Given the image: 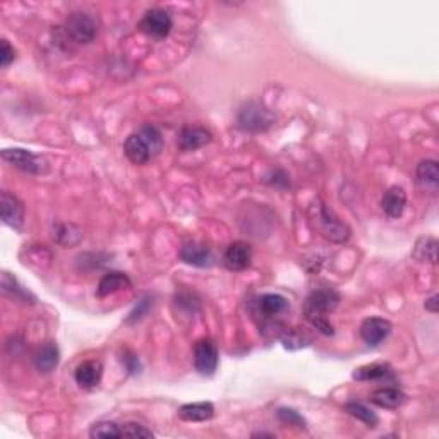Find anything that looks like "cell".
I'll list each match as a JSON object with an SVG mask.
<instances>
[{"instance_id": "obj_26", "label": "cell", "mask_w": 439, "mask_h": 439, "mask_svg": "<svg viewBox=\"0 0 439 439\" xmlns=\"http://www.w3.org/2000/svg\"><path fill=\"white\" fill-rule=\"evenodd\" d=\"M90 436L93 439H107V438H122L120 434V426L110 421H102L93 424L90 431Z\"/></svg>"}, {"instance_id": "obj_11", "label": "cell", "mask_w": 439, "mask_h": 439, "mask_svg": "<svg viewBox=\"0 0 439 439\" xmlns=\"http://www.w3.org/2000/svg\"><path fill=\"white\" fill-rule=\"evenodd\" d=\"M0 209H2L4 223L14 230H21L24 223V206L21 201L9 191H4L0 196Z\"/></svg>"}, {"instance_id": "obj_23", "label": "cell", "mask_w": 439, "mask_h": 439, "mask_svg": "<svg viewBox=\"0 0 439 439\" xmlns=\"http://www.w3.org/2000/svg\"><path fill=\"white\" fill-rule=\"evenodd\" d=\"M392 376V369L386 364H369L353 370L352 377L357 381H381Z\"/></svg>"}, {"instance_id": "obj_19", "label": "cell", "mask_w": 439, "mask_h": 439, "mask_svg": "<svg viewBox=\"0 0 439 439\" xmlns=\"http://www.w3.org/2000/svg\"><path fill=\"white\" fill-rule=\"evenodd\" d=\"M179 417L185 422H204L215 416V406L209 402H197V404H185L177 410Z\"/></svg>"}, {"instance_id": "obj_20", "label": "cell", "mask_w": 439, "mask_h": 439, "mask_svg": "<svg viewBox=\"0 0 439 439\" xmlns=\"http://www.w3.org/2000/svg\"><path fill=\"white\" fill-rule=\"evenodd\" d=\"M405 393L402 390L393 388V386H388V388H380L376 390L373 394H370V402L374 405L381 406V409H388L394 410L398 406L404 405L405 402Z\"/></svg>"}, {"instance_id": "obj_35", "label": "cell", "mask_w": 439, "mask_h": 439, "mask_svg": "<svg viewBox=\"0 0 439 439\" xmlns=\"http://www.w3.org/2000/svg\"><path fill=\"white\" fill-rule=\"evenodd\" d=\"M439 297L438 295H433V297H429L428 300H426V304H424V308L428 309L429 312H433V314H436L438 312V305H439Z\"/></svg>"}, {"instance_id": "obj_27", "label": "cell", "mask_w": 439, "mask_h": 439, "mask_svg": "<svg viewBox=\"0 0 439 439\" xmlns=\"http://www.w3.org/2000/svg\"><path fill=\"white\" fill-rule=\"evenodd\" d=\"M276 417L281 424L292 426V428H297V429H305L304 417H302L299 412H295L293 409H285V406L283 409H278Z\"/></svg>"}, {"instance_id": "obj_33", "label": "cell", "mask_w": 439, "mask_h": 439, "mask_svg": "<svg viewBox=\"0 0 439 439\" xmlns=\"http://www.w3.org/2000/svg\"><path fill=\"white\" fill-rule=\"evenodd\" d=\"M122 362L124 364H126V368H127V370L131 374H138L139 370H141V364H139V358L136 357V356H132L131 352H124V356H122Z\"/></svg>"}, {"instance_id": "obj_25", "label": "cell", "mask_w": 439, "mask_h": 439, "mask_svg": "<svg viewBox=\"0 0 439 439\" xmlns=\"http://www.w3.org/2000/svg\"><path fill=\"white\" fill-rule=\"evenodd\" d=\"M345 409H347V412L350 414V416L356 417L357 421L364 422L368 428H376L377 422H380V418H377L376 414H374L369 406L361 404V402H349V404L345 405Z\"/></svg>"}, {"instance_id": "obj_5", "label": "cell", "mask_w": 439, "mask_h": 439, "mask_svg": "<svg viewBox=\"0 0 439 439\" xmlns=\"http://www.w3.org/2000/svg\"><path fill=\"white\" fill-rule=\"evenodd\" d=\"M2 160L18 168V170L31 175H42L48 172V162L45 156L36 155L30 150H23V148H7V150L2 151Z\"/></svg>"}, {"instance_id": "obj_36", "label": "cell", "mask_w": 439, "mask_h": 439, "mask_svg": "<svg viewBox=\"0 0 439 439\" xmlns=\"http://www.w3.org/2000/svg\"><path fill=\"white\" fill-rule=\"evenodd\" d=\"M252 438H275V436L269 433H254L252 434Z\"/></svg>"}, {"instance_id": "obj_14", "label": "cell", "mask_w": 439, "mask_h": 439, "mask_svg": "<svg viewBox=\"0 0 439 439\" xmlns=\"http://www.w3.org/2000/svg\"><path fill=\"white\" fill-rule=\"evenodd\" d=\"M416 180L421 191L428 194H436L439 189V165L436 160H422L417 165Z\"/></svg>"}, {"instance_id": "obj_29", "label": "cell", "mask_w": 439, "mask_h": 439, "mask_svg": "<svg viewBox=\"0 0 439 439\" xmlns=\"http://www.w3.org/2000/svg\"><path fill=\"white\" fill-rule=\"evenodd\" d=\"M2 290L6 293H11L12 297H18V299H23V300H26L28 295H30L26 290H23L21 287H19L18 281H16L9 273H4L2 275Z\"/></svg>"}, {"instance_id": "obj_6", "label": "cell", "mask_w": 439, "mask_h": 439, "mask_svg": "<svg viewBox=\"0 0 439 439\" xmlns=\"http://www.w3.org/2000/svg\"><path fill=\"white\" fill-rule=\"evenodd\" d=\"M275 122V115L257 102H249L242 105L237 115V124L242 131L247 132H263Z\"/></svg>"}, {"instance_id": "obj_8", "label": "cell", "mask_w": 439, "mask_h": 439, "mask_svg": "<svg viewBox=\"0 0 439 439\" xmlns=\"http://www.w3.org/2000/svg\"><path fill=\"white\" fill-rule=\"evenodd\" d=\"M194 365L203 376H213L218 368V347L211 340H199L194 345Z\"/></svg>"}, {"instance_id": "obj_13", "label": "cell", "mask_w": 439, "mask_h": 439, "mask_svg": "<svg viewBox=\"0 0 439 439\" xmlns=\"http://www.w3.org/2000/svg\"><path fill=\"white\" fill-rule=\"evenodd\" d=\"M179 257L184 263L197 266V268H209V266L215 264V256H213L211 249L196 242L184 244L179 252Z\"/></svg>"}, {"instance_id": "obj_3", "label": "cell", "mask_w": 439, "mask_h": 439, "mask_svg": "<svg viewBox=\"0 0 439 439\" xmlns=\"http://www.w3.org/2000/svg\"><path fill=\"white\" fill-rule=\"evenodd\" d=\"M311 220L317 232L324 239L335 244H344L350 239V228L321 199H316L311 206Z\"/></svg>"}, {"instance_id": "obj_12", "label": "cell", "mask_w": 439, "mask_h": 439, "mask_svg": "<svg viewBox=\"0 0 439 439\" xmlns=\"http://www.w3.org/2000/svg\"><path fill=\"white\" fill-rule=\"evenodd\" d=\"M211 132L204 127H196V126H187L182 127V131L179 132V139H177V146L180 151L189 153L196 151L199 148L206 146L211 143Z\"/></svg>"}, {"instance_id": "obj_32", "label": "cell", "mask_w": 439, "mask_h": 439, "mask_svg": "<svg viewBox=\"0 0 439 439\" xmlns=\"http://www.w3.org/2000/svg\"><path fill=\"white\" fill-rule=\"evenodd\" d=\"M177 304L182 309H187V312L194 314L196 311H199V300H196L191 293H182V295L177 297Z\"/></svg>"}, {"instance_id": "obj_22", "label": "cell", "mask_w": 439, "mask_h": 439, "mask_svg": "<svg viewBox=\"0 0 439 439\" xmlns=\"http://www.w3.org/2000/svg\"><path fill=\"white\" fill-rule=\"evenodd\" d=\"M414 257L418 263L436 264L438 261V240L433 237H422L417 240L416 249H414Z\"/></svg>"}, {"instance_id": "obj_1", "label": "cell", "mask_w": 439, "mask_h": 439, "mask_svg": "<svg viewBox=\"0 0 439 439\" xmlns=\"http://www.w3.org/2000/svg\"><path fill=\"white\" fill-rule=\"evenodd\" d=\"M340 304V293L333 288H317L308 295L304 304L305 320L326 336H332L335 328L329 323L328 314L333 312Z\"/></svg>"}, {"instance_id": "obj_17", "label": "cell", "mask_w": 439, "mask_h": 439, "mask_svg": "<svg viewBox=\"0 0 439 439\" xmlns=\"http://www.w3.org/2000/svg\"><path fill=\"white\" fill-rule=\"evenodd\" d=\"M406 206V192L400 185H392L381 199V208L390 218H400Z\"/></svg>"}, {"instance_id": "obj_15", "label": "cell", "mask_w": 439, "mask_h": 439, "mask_svg": "<svg viewBox=\"0 0 439 439\" xmlns=\"http://www.w3.org/2000/svg\"><path fill=\"white\" fill-rule=\"evenodd\" d=\"M257 311L266 321H273L276 317H280L281 314L288 311L290 304L280 293H263V295L257 299Z\"/></svg>"}, {"instance_id": "obj_18", "label": "cell", "mask_w": 439, "mask_h": 439, "mask_svg": "<svg viewBox=\"0 0 439 439\" xmlns=\"http://www.w3.org/2000/svg\"><path fill=\"white\" fill-rule=\"evenodd\" d=\"M131 288V280L126 273L120 271H110L102 276L98 287H96V295L98 297H108L112 293L120 292V290Z\"/></svg>"}, {"instance_id": "obj_31", "label": "cell", "mask_w": 439, "mask_h": 439, "mask_svg": "<svg viewBox=\"0 0 439 439\" xmlns=\"http://www.w3.org/2000/svg\"><path fill=\"white\" fill-rule=\"evenodd\" d=\"M266 182L271 184L273 187H278V189H287V187H290V179H288V175L285 174L283 170L271 172V174L268 175V179H266Z\"/></svg>"}, {"instance_id": "obj_9", "label": "cell", "mask_w": 439, "mask_h": 439, "mask_svg": "<svg viewBox=\"0 0 439 439\" xmlns=\"http://www.w3.org/2000/svg\"><path fill=\"white\" fill-rule=\"evenodd\" d=\"M392 323L382 317H368L361 324V338L369 347H377L392 333Z\"/></svg>"}, {"instance_id": "obj_24", "label": "cell", "mask_w": 439, "mask_h": 439, "mask_svg": "<svg viewBox=\"0 0 439 439\" xmlns=\"http://www.w3.org/2000/svg\"><path fill=\"white\" fill-rule=\"evenodd\" d=\"M54 239L64 247H71V245L79 244V240L83 239V232L72 223H59L54 228Z\"/></svg>"}, {"instance_id": "obj_30", "label": "cell", "mask_w": 439, "mask_h": 439, "mask_svg": "<svg viewBox=\"0 0 439 439\" xmlns=\"http://www.w3.org/2000/svg\"><path fill=\"white\" fill-rule=\"evenodd\" d=\"M14 59H16L14 48H12L11 43L4 38L2 42H0V66H2V69L9 67L11 64L14 62Z\"/></svg>"}, {"instance_id": "obj_21", "label": "cell", "mask_w": 439, "mask_h": 439, "mask_svg": "<svg viewBox=\"0 0 439 439\" xmlns=\"http://www.w3.org/2000/svg\"><path fill=\"white\" fill-rule=\"evenodd\" d=\"M60 361V352L59 347L54 344V341H48V344L43 345L42 349L36 352L35 356V365L40 373H52L55 368L59 365Z\"/></svg>"}, {"instance_id": "obj_28", "label": "cell", "mask_w": 439, "mask_h": 439, "mask_svg": "<svg viewBox=\"0 0 439 439\" xmlns=\"http://www.w3.org/2000/svg\"><path fill=\"white\" fill-rule=\"evenodd\" d=\"M120 434H122V438H153L151 431L138 424V422H126L124 426H120Z\"/></svg>"}, {"instance_id": "obj_2", "label": "cell", "mask_w": 439, "mask_h": 439, "mask_svg": "<svg viewBox=\"0 0 439 439\" xmlns=\"http://www.w3.org/2000/svg\"><path fill=\"white\" fill-rule=\"evenodd\" d=\"M163 150L162 132L151 124H146L138 132L131 134L124 143V153L134 165H144Z\"/></svg>"}, {"instance_id": "obj_10", "label": "cell", "mask_w": 439, "mask_h": 439, "mask_svg": "<svg viewBox=\"0 0 439 439\" xmlns=\"http://www.w3.org/2000/svg\"><path fill=\"white\" fill-rule=\"evenodd\" d=\"M251 259L252 249L244 240L232 242L223 254L225 268L230 269V271H244V269H247L251 266Z\"/></svg>"}, {"instance_id": "obj_16", "label": "cell", "mask_w": 439, "mask_h": 439, "mask_svg": "<svg viewBox=\"0 0 439 439\" xmlns=\"http://www.w3.org/2000/svg\"><path fill=\"white\" fill-rule=\"evenodd\" d=\"M103 376V365L98 361H86L74 370V380L84 390H93L100 385Z\"/></svg>"}, {"instance_id": "obj_7", "label": "cell", "mask_w": 439, "mask_h": 439, "mask_svg": "<svg viewBox=\"0 0 439 439\" xmlns=\"http://www.w3.org/2000/svg\"><path fill=\"white\" fill-rule=\"evenodd\" d=\"M172 28H174V21H172L170 14L165 9H160V7L144 12L143 19L139 21V30L144 35L156 40L167 38L170 35Z\"/></svg>"}, {"instance_id": "obj_4", "label": "cell", "mask_w": 439, "mask_h": 439, "mask_svg": "<svg viewBox=\"0 0 439 439\" xmlns=\"http://www.w3.org/2000/svg\"><path fill=\"white\" fill-rule=\"evenodd\" d=\"M59 33L62 42H66L67 45H88L96 38L98 26H96L95 18L91 14L76 11L67 16Z\"/></svg>"}, {"instance_id": "obj_34", "label": "cell", "mask_w": 439, "mask_h": 439, "mask_svg": "<svg viewBox=\"0 0 439 439\" xmlns=\"http://www.w3.org/2000/svg\"><path fill=\"white\" fill-rule=\"evenodd\" d=\"M148 308V300H143L139 304V308H136L134 311L131 312V316H129V320H127V323H132V321H136V320H141V317H143V314H144V309Z\"/></svg>"}]
</instances>
